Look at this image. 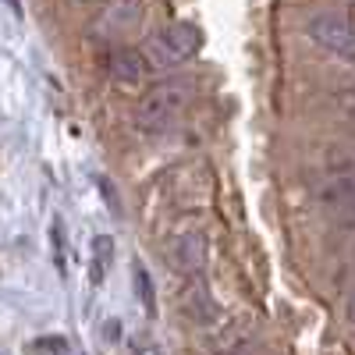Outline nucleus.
Returning <instances> with one entry per match:
<instances>
[{
  "label": "nucleus",
  "instance_id": "obj_1",
  "mask_svg": "<svg viewBox=\"0 0 355 355\" xmlns=\"http://www.w3.org/2000/svg\"><path fill=\"white\" fill-rule=\"evenodd\" d=\"M189 100H192V82L189 78L160 82V85H153L150 93L142 96V103L135 110V125L142 132H164L185 114Z\"/></svg>",
  "mask_w": 355,
  "mask_h": 355
},
{
  "label": "nucleus",
  "instance_id": "obj_2",
  "mask_svg": "<svg viewBox=\"0 0 355 355\" xmlns=\"http://www.w3.org/2000/svg\"><path fill=\"white\" fill-rule=\"evenodd\" d=\"M202 36H199V28L192 21H174L167 28H160V33H153L150 40H146L142 53H146V61H150L153 71H164V68H174V64H182L189 61V57L199 50Z\"/></svg>",
  "mask_w": 355,
  "mask_h": 355
},
{
  "label": "nucleus",
  "instance_id": "obj_3",
  "mask_svg": "<svg viewBox=\"0 0 355 355\" xmlns=\"http://www.w3.org/2000/svg\"><path fill=\"white\" fill-rule=\"evenodd\" d=\"M306 33L313 43H320L323 50H331L341 61L355 64V25L345 11H320L309 18Z\"/></svg>",
  "mask_w": 355,
  "mask_h": 355
},
{
  "label": "nucleus",
  "instance_id": "obj_4",
  "mask_svg": "<svg viewBox=\"0 0 355 355\" xmlns=\"http://www.w3.org/2000/svg\"><path fill=\"white\" fill-rule=\"evenodd\" d=\"M142 21H146V4L142 0H110V4L96 15V21H93V36L121 40V36H132Z\"/></svg>",
  "mask_w": 355,
  "mask_h": 355
},
{
  "label": "nucleus",
  "instance_id": "obj_5",
  "mask_svg": "<svg viewBox=\"0 0 355 355\" xmlns=\"http://www.w3.org/2000/svg\"><path fill=\"white\" fill-rule=\"evenodd\" d=\"M171 263L178 266L182 274H199L202 263H206V239L199 231H185L171 242Z\"/></svg>",
  "mask_w": 355,
  "mask_h": 355
},
{
  "label": "nucleus",
  "instance_id": "obj_6",
  "mask_svg": "<svg viewBox=\"0 0 355 355\" xmlns=\"http://www.w3.org/2000/svg\"><path fill=\"white\" fill-rule=\"evenodd\" d=\"M150 71L153 68H150V61H146L142 50H114V57H110V75H114V82H121V85H139Z\"/></svg>",
  "mask_w": 355,
  "mask_h": 355
},
{
  "label": "nucleus",
  "instance_id": "obj_7",
  "mask_svg": "<svg viewBox=\"0 0 355 355\" xmlns=\"http://www.w3.org/2000/svg\"><path fill=\"white\" fill-rule=\"evenodd\" d=\"M320 196H323V202H327V206H338V210H355V167L334 171L327 182H323Z\"/></svg>",
  "mask_w": 355,
  "mask_h": 355
},
{
  "label": "nucleus",
  "instance_id": "obj_8",
  "mask_svg": "<svg viewBox=\"0 0 355 355\" xmlns=\"http://www.w3.org/2000/svg\"><path fill=\"white\" fill-rule=\"evenodd\" d=\"M110 263H114V242L107 239V234H96V239H93V284L103 281Z\"/></svg>",
  "mask_w": 355,
  "mask_h": 355
},
{
  "label": "nucleus",
  "instance_id": "obj_9",
  "mask_svg": "<svg viewBox=\"0 0 355 355\" xmlns=\"http://www.w3.org/2000/svg\"><path fill=\"white\" fill-rule=\"evenodd\" d=\"M338 107L345 110V117L355 125V89H348V93H341V100H338Z\"/></svg>",
  "mask_w": 355,
  "mask_h": 355
},
{
  "label": "nucleus",
  "instance_id": "obj_10",
  "mask_svg": "<svg viewBox=\"0 0 355 355\" xmlns=\"http://www.w3.org/2000/svg\"><path fill=\"white\" fill-rule=\"evenodd\" d=\"M220 355H252L249 348H227V352H220Z\"/></svg>",
  "mask_w": 355,
  "mask_h": 355
},
{
  "label": "nucleus",
  "instance_id": "obj_11",
  "mask_svg": "<svg viewBox=\"0 0 355 355\" xmlns=\"http://www.w3.org/2000/svg\"><path fill=\"white\" fill-rule=\"evenodd\" d=\"M345 15H348V18H352V25H355V4H352V8H345Z\"/></svg>",
  "mask_w": 355,
  "mask_h": 355
},
{
  "label": "nucleus",
  "instance_id": "obj_12",
  "mask_svg": "<svg viewBox=\"0 0 355 355\" xmlns=\"http://www.w3.org/2000/svg\"><path fill=\"white\" fill-rule=\"evenodd\" d=\"M352 320H355V299H352Z\"/></svg>",
  "mask_w": 355,
  "mask_h": 355
}]
</instances>
